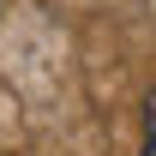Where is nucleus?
Returning a JSON list of instances; mask_svg holds the SVG:
<instances>
[{"mask_svg": "<svg viewBox=\"0 0 156 156\" xmlns=\"http://www.w3.org/2000/svg\"><path fill=\"white\" fill-rule=\"evenodd\" d=\"M144 126L156 132V90H150V102H144Z\"/></svg>", "mask_w": 156, "mask_h": 156, "instance_id": "1", "label": "nucleus"}, {"mask_svg": "<svg viewBox=\"0 0 156 156\" xmlns=\"http://www.w3.org/2000/svg\"><path fill=\"white\" fill-rule=\"evenodd\" d=\"M144 156H156V132H150V144H144Z\"/></svg>", "mask_w": 156, "mask_h": 156, "instance_id": "2", "label": "nucleus"}]
</instances>
